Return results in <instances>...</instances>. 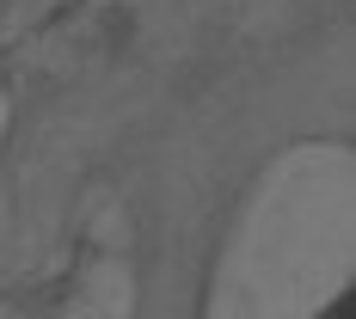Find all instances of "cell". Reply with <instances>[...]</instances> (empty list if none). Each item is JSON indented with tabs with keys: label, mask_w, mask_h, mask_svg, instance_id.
<instances>
[{
	"label": "cell",
	"mask_w": 356,
	"mask_h": 319,
	"mask_svg": "<svg viewBox=\"0 0 356 319\" xmlns=\"http://www.w3.org/2000/svg\"><path fill=\"white\" fill-rule=\"evenodd\" d=\"M332 319H350V295H338V307H332Z\"/></svg>",
	"instance_id": "1"
}]
</instances>
